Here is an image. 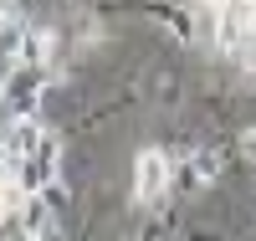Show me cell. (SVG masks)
Returning <instances> with one entry per match:
<instances>
[{
    "label": "cell",
    "mask_w": 256,
    "mask_h": 241,
    "mask_svg": "<svg viewBox=\"0 0 256 241\" xmlns=\"http://www.w3.org/2000/svg\"><path fill=\"white\" fill-rule=\"evenodd\" d=\"M134 195L144 205H159L169 195V154L164 149H138V159H134Z\"/></svg>",
    "instance_id": "6da1fadb"
},
{
    "label": "cell",
    "mask_w": 256,
    "mask_h": 241,
    "mask_svg": "<svg viewBox=\"0 0 256 241\" xmlns=\"http://www.w3.org/2000/svg\"><path fill=\"white\" fill-rule=\"evenodd\" d=\"M16 205V195H10V180H6V174H0V215H6Z\"/></svg>",
    "instance_id": "7a4b0ae2"
}]
</instances>
